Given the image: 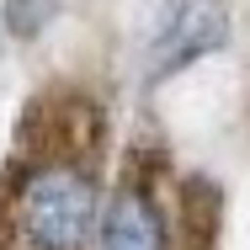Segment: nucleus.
Instances as JSON below:
<instances>
[{
    "instance_id": "obj_1",
    "label": "nucleus",
    "mask_w": 250,
    "mask_h": 250,
    "mask_svg": "<svg viewBox=\"0 0 250 250\" xmlns=\"http://www.w3.org/2000/svg\"><path fill=\"white\" fill-rule=\"evenodd\" d=\"M96 112L80 96L38 101L0 170V250H85L101 224Z\"/></svg>"
},
{
    "instance_id": "obj_2",
    "label": "nucleus",
    "mask_w": 250,
    "mask_h": 250,
    "mask_svg": "<svg viewBox=\"0 0 250 250\" xmlns=\"http://www.w3.org/2000/svg\"><path fill=\"white\" fill-rule=\"evenodd\" d=\"M187 213L176 197H165L160 176L149 165L128 170L96 224V250H187Z\"/></svg>"
},
{
    "instance_id": "obj_3",
    "label": "nucleus",
    "mask_w": 250,
    "mask_h": 250,
    "mask_svg": "<svg viewBox=\"0 0 250 250\" xmlns=\"http://www.w3.org/2000/svg\"><path fill=\"white\" fill-rule=\"evenodd\" d=\"M224 38H229V11H224V0H181V5L165 16V27H160V38H154V48H149V75L165 80V75H176V69L208 59V53H218Z\"/></svg>"
},
{
    "instance_id": "obj_4",
    "label": "nucleus",
    "mask_w": 250,
    "mask_h": 250,
    "mask_svg": "<svg viewBox=\"0 0 250 250\" xmlns=\"http://www.w3.org/2000/svg\"><path fill=\"white\" fill-rule=\"evenodd\" d=\"M53 11H59V0H11V27H16L21 38H32Z\"/></svg>"
}]
</instances>
